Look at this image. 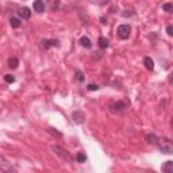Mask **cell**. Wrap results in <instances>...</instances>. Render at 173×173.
<instances>
[{"instance_id": "obj_1", "label": "cell", "mask_w": 173, "mask_h": 173, "mask_svg": "<svg viewBox=\"0 0 173 173\" xmlns=\"http://www.w3.org/2000/svg\"><path fill=\"white\" fill-rule=\"evenodd\" d=\"M130 32H131V27L129 24H121L116 28V34L121 39H127L130 37Z\"/></svg>"}, {"instance_id": "obj_2", "label": "cell", "mask_w": 173, "mask_h": 173, "mask_svg": "<svg viewBox=\"0 0 173 173\" xmlns=\"http://www.w3.org/2000/svg\"><path fill=\"white\" fill-rule=\"evenodd\" d=\"M160 146V149H161L164 153H168V154H171L172 153V143L169 139H160V142H158V145Z\"/></svg>"}, {"instance_id": "obj_3", "label": "cell", "mask_w": 173, "mask_h": 173, "mask_svg": "<svg viewBox=\"0 0 173 173\" xmlns=\"http://www.w3.org/2000/svg\"><path fill=\"white\" fill-rule=\"evenodd\" d=\"M52 150L54 151V153H56L57 156H60V157L62 158V160H67V161H71V160H72V157L67 153V150H64V149H62V147H60V146H57V145H56V146H52Z\"/></svg>"}, {"instance_id": "obj_4", "label": "cell", "mask_w": 173, "mask_h": 173, "mask_svg": "<svg viewBox=\"0 0 173 173\" xmlns=\"http://www.w3.org/2000/svg\"><path fill=\"white\" fill-rule=\"evenodd\" d=\"M126 108H127V104L123 101H116L115 104L110 106V110L112 111V112H123Z\"/></svg>"}, {"instance_id": "obj_5", "label": "cell", "mask_w": 173, "mask_h": 173, "mask_svg": "<svg viewBox=\"0 0 173 173\" xmlns=\"http://www.w3.org/2000/svg\"><path fill=\"white\" fill-rule=\"evenodd\" d=\"M42 46H43V49H49V47H53V46L58 47L60 42L57 39H43L42 41Z\"/></svg>"}, {"instance_id": "obj_6", "label": "cell", "mask_w": 173, "mask_h": 173, "mask_svg": "<svg viewBox=\"0 0 173 173\" xmlns=\"http://www.w3.org/2000/svg\"><path fill=\"white\" fill-rule=\"evenodd\" d=\"M18 15H19V18H22V19H30L31 11H30V8L23 7V8H20V10L18 11Z\"/></svg>"}, {"instance_id": "obj_7", "label": "cell", "mask_w": 173, "mask_h": 173, "mask_svg": "<svg viewBox=\"0 0 173 173\" xmlns=\"http://www.w3.org/2000/svg\"><path fill=\"white\" fill-rule=\"evenodd\" d=\"M146 141H147V143H150V145H156V146H157L158 142H160V138L156 134H147L146 135Z\"/></svg>"}, {"instance_id": "obj_8", "label": "cell", "mask_w": 173, "mask_h": 173, "mask_svg": "<svg viewBox=\"0 0 173 173\" xmlns=\"http://www.w3.org/2000/svg\"><path fill=\"white\" fill-rule=\"evenodd\" d=\"M32 7H34V10L37 12H43L45 11V3H43V0H35L34 4H32Z\"/></svg>"}, {"instance_id": "obj_9", "label": "cell", "mask_w": 173, "mask_h": 173, "mask_svg": "<svg viewBox=\"0 0 173 173\" xmlns=\"http://www.w3.org/2000/svg\"><path fill=\"white\" fill-rule=\"evenodd\" d=\"M143 65H145V68L147 71H153L154 69V61L150 58V57H145L143 58Z\"/></svg>"}, {"instance_id": "obj_10", "label": "cell", "mask_w": 173, "mask_h": 173, "mask_svg": "<svg viewBox=\"0 0 173 173\" xmlns=\"http://www.w3.org/2000/svg\"><path fill=\"white\" fill-rule=\"evenodd\" d=\"M79 43L83 47H86V49H91V46H92V42H91V39L88 38V37H81Z\"/></svg>"}, {"instance_id": "obj_11", "label": "cell", "mask_w": 173, "mask_h": 173, "mask_svg": "<svg viewBox=\"0 0 173 173\" xmlns=\"http://www.w3.org/2000/svg\"><path fill=\"white\" fill-rule=\"evenodd\" d=\"M72 118H73V121H75L76 123H83L84 121V115L80 112V111H76V112H73L72 114Z\"/></svg>"}, {"instance_id": "obj_12", "label": "cell", "mask_w": 173, "mask_h": 173, "mask_svg": "<svg viewBox=\"0 0 173 173\" xmlns=\"http://www.w3.org/2000/svg\"><path fill=\"white\" fill-rule=\"evenodd\" d=\"M162 171L165 173H172L173 172V161H166L162 165Z\"/></svg>"}, {"instance_id": "obj_13", "label": "cell", "mask_w": 173, "mask_h": 173, "mask_svg": "<svg viewBox=\"0 0 173 173\" xmlns=\"http://www.w3.org/2000/svg\"><path fill=\"white\" fill-rule=\"evenodd\" d=\"M108 45H110L108 38H106V37H100V38H99V46H100L101 49L108 47Z\"/></svg>"}, {"instance_id": "obj_14", "label": "cell", "mask_w": 173, "mask_h": 173, "mask_svg": "<svg viewBox=\"0 0 173 173\" xmlns=\"http://www.w3.org/2000/svg\"><path fill=\"white\" fill-rule=\"evenodd\" d=\"M18 65H19V60L15 58V57H12V58L8 60V67H10V68L16 69V68H18Z\"/></svg>"}, {"instance_id": "obj_15", "label": "cell", "mask_w": 173, "mask_h": 173, "mask_svg": "<svg viewBox=\"0 0 173 173\" xmlns=\"http://www.w3.org/2000/svg\"><path fill=\"white\" fill-rule=\"evenodd\" d=\"M58 6H60V2H58V0H49V7H50L52 11L57 10V8H58Z\"/></svg>"}, {"instance_id": "obj_16", "label": "cell", "mask_w": 173, "mask_h": 173, "mask_svg": "<svg viewBox=\"0 0 173 173\" xmlns=\"http://www.w3.org/2000/svg\"><path fill=\"white\" fill-rule=\"evenodd\" d=\"M10 24H11V27H14V28H18L20 26V20L18 18H11L10 19Z\"/></svg>"}, {"instance_id": "obj_17", "label": "cell", "mask_w": 173, "mask_h": 173, "mask_svg": "<svg viewBox=\"0 0 173 173\" xmlns=\"http://www.w3.org/2000/svg\"><path fill=\"white\" fill-rule=\"evenodd\" d=\"M76 160H77V162H85L86 161V156L84 153H79L76 156Z\"/></svg>"}, {"instance_id": "obj_18", "label": "cell", "mask_w": 173, "mask_h": 173, "mask_svg": "<svg viewBox=\"0 0 173 173\" xmlns=\"http://www.w3.org/2000/svg\"><path fill=\"white\" fill-rule=\"evenodd\" d=\"M4 81L8 83V84H12L15 81V77L12 76V75H6V76H4Z\"/></svg>"}, {"instance_id": "obj_19", "label": "cell", "mask_w": 173, "mask_h": 173, "mask_svg": "<svg viewBox=\"0 0 173 173\" xmlns=\"http://www.w3.org/2000/svg\"><path fill=\"white\" fill-rule=\"evenodd\" d=\"M162 8H164V10H165L166 12H169V14H171V12L173 11V7H172V4H171V3H166V4H164V6H162Z\"/></svg>"}, {"instance_id": "obj_20", "label": "cell", "mask_w": 173, "mask_h": 173, "mask_svg": "<svg viewBox=\"0 0 173 173\" xmlns=\"http://www.w3.org/2000/svg\"><path fill=\"white\" fill-rule=\"evenodd\" d=\"M76 79L79 80L80 83H83V81H84V75H83V72L77 71V72H76Z\"/></svg>"}, {"instance_id": "obj_21", "label": "cell", "mask_w": 173, "mask_h": 173, "mask_svg": "<svg viewBox=\"0 0 173 173\" xmlns=\"http://www.w3.org/2000/svg\"><path fill=\"white\" fill-rule=\"evenodd\" d=\"M86 88H88L89 91H97L100 86L96 85V84H89V85H86Z\"/></svg>"}, {"instance_id": "obj_22", "label": "cell", "mask_w": 173, "mask_h": 173, "mask_svg": "<svg viewBox=\"0 0 173 173\" xmlns=\"http://www.w3.org/2000/svg\"><path fill=\"white\" fill-rule=\"evenodd\" d=\"M49 133H52L53 135H57V137H61V135H62L60 131H57L56 129H49Z\"/></svg>"}, {"instance_id": "obj_23", "label": "cell", "mask_w": 173, "mask_h": 173, "mask_svg": "<svg viewBox=\"0 0 173 173\" xmlns=\"http://www.w3.org/2000/svg\"><path fill=\"white\" fill-rule=\"evenodd\" d=\"M172 31H173V27H172V26H168V27H166V32H168V35H172V34H173Z\"/></svg>"}, {"instance_id": "obj_24", "label": "cell", "mask_w": 173, "mask_h": 173, "mask_svg": "<svg viewBox=\"0 0 173 173\" xmlns=\"http://www.w3.org/2000/svg\"><path fill=\"white\" fill-rule=\"evenodd\" d=\"M110 0H97V3H100V4H107Z\"/></svg>"}]
</instances>
